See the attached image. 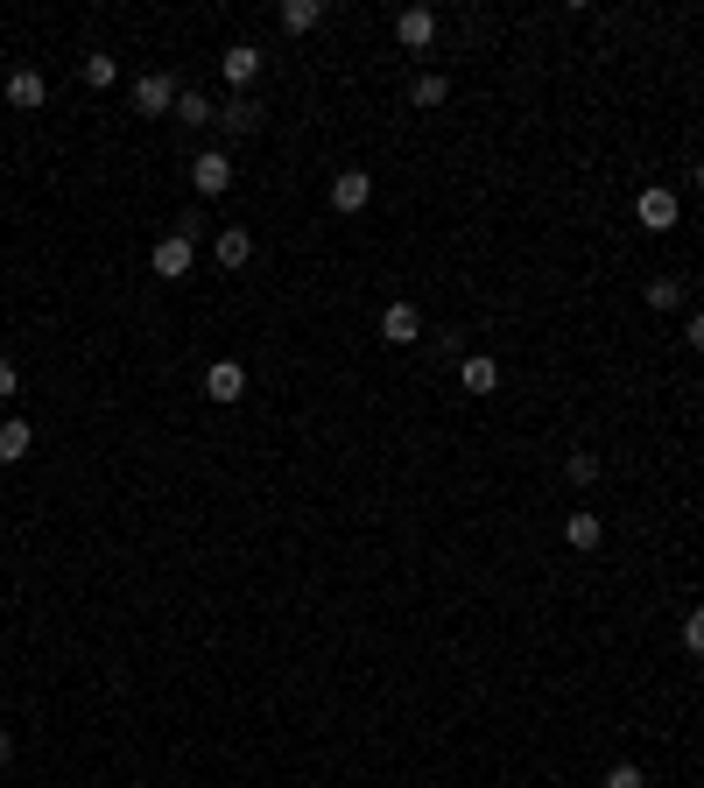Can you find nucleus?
Here are the masks:
<instances>
[{"instance_id":"24","label":"nucleus","mask_w":704,"mask_h":788,"mask_svg":"<svg viewBox=\"0 0 704 788\" xmlns=\"http://www.w3.org/2000/svg\"><path fill=\"white\" fill-rule=\"evenodd\" d=\"M0 395H14V359L0 353Z\"/></svg>"},{"instance_id":"23","label":"nucleus","mask_w":704,"mask_h":788,"mask_svg":"<svg viewBox=\"0 0 704 788\" xmlns=\"http://www.w3.org/2000/svg\"><path fill=\"white\" fill-rule=\"evenodd\" d=\"M683 648L704 655V606H691V620H683Z\"/></svg>"},{"instance_id":"16","label":"nucleus","mask_w":704,"mask_h":788,"mask_svg":"<svg viewBox=\"0 0 704 788\" xmlns=\"http://www.w3.org/2000/svg\"><path fill=\"white\" fill-rule=\"evenodd\" d=\"M290 35H311L317 22H325V0H282V14H275Z\"/></svg>"},{"instance_id":"19","label":"nucleus","mask_w":704,"mask_h":788,"mask_svg":"<svg viewBox=\"0 0 704 788\" xmlns=\"http://www.w3.org/2000/svg\"><path fill=\"white\" fill-rule=\"evenodd\" d=\"M177 120L183 127H204V120H212V99H204V92H177Z\"/></svg>"},{"instance_id":"6","label":"nucleus","mask_w":704,"mask_h":788,"mask_svg":"<svg viewBox=\"0 0 704 788\" xmlns=\"http://www.w3.org/2000/svg\"><path fill=\"white\" fill-rule=\"evenodd\" d=\"M564 543L578 549V556H592V549L606 543V522H599L592 507H570V514H564Z\"/></svg>"},{"instance_id":"18","label":"nucleus","mask_w":704,"mask_h":788,"mask_svg":"<svg viewBox=\"0 0 704 788\" xmlns=\"http://www.w3.org/2000/svg\"><path fill=\"white\" fill-rule=\"evenodd\" d=\"M78 71H85V85H99V92H106V85H120V56H113V50H85V64H78Z\"/></svg>"},{"instance_id":"2","label":"nucleus","mask_w":704,"mask_h":788,"mask_svg":"<svg viewBox=\"0 0 704 788\" xmlns=\"http://www.w3.org/2000/svg\"><path fill=\"white\" fill-rule=\"evenodd\" d=\"M190 183H198V198H225V190H233V156H225V148H204V156L190 162Z\"/></svg>"},{"instance_id":"5","label":"nucleus","mask_w":704,"mask_h":788,"mask_svg":"<svg viewBox=\"0 0 704 788\" xmlns=\"http://www.w3.org/2000/svg\"><path fill=\"white\" fill-rule=\"evenodd\" d=\"M135 113H177V78H169V71L135 78Z\"/></svg>"},{"instance_id":"15","label":"nucleus","mask_w":704,"mask_h":788,"mask_svg":"<svg viewBox=\"0 0 704 788\" xmlns=\"http://www.w3.org/2000/svg\"><path fill=\"white\" fill-rule=\"evenodd\" d=\"M451 99V78H444V71H416V78H409V106H444Z\"/></svg>"},{"instance_id":"21","label":"nucleus","mask_w":704,"mask_h":788,"mask_svg":"<svg viewBox=\"0 0 704 788\" xmlns=\"http://www.w3.org/2000/svg\"><path fill=\"white\" fill-rule=\"evenodd\" d=\"M564 479H570V486H592V479H599V458H592V451H570V458H564Z\"/></svg>"},{"instance_id":"13","label":"nucleus","mask_w":704,"mask_h":788,"mask_svg":"<svg viewBox=\"0 0 704 788\" xmlns=\"http://www.w3.org/2000/svg\"><path fill=\"white\" fill-rule=\"evenodd\" d=\"M219 127L225 134H254L261 127V99H254V92H233V99L219 106Z\"/></svg>"},{"instance_id":"22","label":"nucleus","mask_w":704,"mask_h":788,"mask_svg":"<svg viewBox=\"0 0 704 788\" xmlns=\"http://www.w3.org/2000/svg\"><path fill=\"white\" fill-rule=\"evenodd\" d=\"M599 788H649V775H641L634 760H613V767H606V781H599Z\"/></svg>"},{"instance_id":"8","label":"nucleus","mask_w":704,"mask_h":788,"mask_svg":"<svg viewBox=\"0 0 704 788\" xmlns=\"http://www.w3.org/2000/svg\"><path fill=\"white\" fill-rule=\"evenodd\" d=\"M204 395H212V401H240L246 395V367H240V359H212V367H204Z\"/></svg>"},{"instance_id":"17","label":"nucleus","mask_w":704,"mask_h":788,"mask_svg":"<svg viewBox=\"0 0 704 788\" xmlns=\"http://www.w3.org/2000/svg\"><path fill=\"white\" fill-rule=\"evenodd\" d=\"M29 444H35V430H29L22 416H8V422H0V465H22Z\"/></svg>"},{"instance_id":"7","label":"nucleus","mask_w":704,"mask_h":788,"mask_svg":"<svg viewBox=\"0 0 704 788\" xmlns=\"http://www.w3.org/2000/svg\"><path fill=\"white\" fill-rule=\"evenodd\" d=\"M395 43H402V50H430L437 43V14L430 8H402V14H395Z\"/></svg>"},{"instance_id":"25","label":"nucleus","mask_w":704,"mask_h":788,"mask_svg":"<svg viewBox=\"0 0 704 788\" xmlns=\"http://www.w3.org/2000/svg\"><path fill=\"white\" fill-rule=\"evenodd\" d=\"M691 353H704V311L691 317Z\"/></svg>"},{"instance_id":"12","label":"nucleus","mask_w":704,"mask_h":788,"mask_svg":"<svg viewBox=\"0 0 704 788\" xmlns=\"http://www.w3.org/2000/svg\"><path fill=\"white\" fill-rule=\"evenodd\" d=\"M50 99V78H43V71H8V106H22V113H35V106H43Z\"/></svg>"},{"instance_id":"9","label":"nucleus","mask_w":704,"mask_h":788,"mask_svg":"<svg viewBox=\"0 0 704 788\" xmlns=\"http://www.w3.org/2000/svg\"><path fill=\"white\" fill-rule=\"evenodd\" d=\"M380 338H388V345H416V338H423L416 303H388V311H380Z\"/></svg>"},{"instance_id":"14","label":"nucleus","mask_w":704,"mask_h":788,"mask_svg":"<svg viewBox=\"0 0 704 788\" xmlns=\"http://www.w3.org/2000/svg\"><path fill=\"white\" fill-rule=\"evenodd\" d=\"M212 254H219V267H246L254 261V233H246V225H219Z\"/></svg>"},{"instance_id":"4","label":"nucleus","mask_w":704,"mask_h":788,"mask_svg":"<svg viewBox=\"0 0 704 788\" xmlns=\"http://www.w3.org/2000/svg\"><path fill=\"white\" fill-rule=\"evenodd\" d=\"M367 204H374V177H367V169H338V177H332V211L359 219Z\"/></svg>"},{"instance_id":"20","label":"nucleus","mask_w":704,"mask_h":788,"mask_svg":"<svg viewBox=\"0 0 704 788\" xmlns=\"http://www.w3.org/2000/svg\"><path fill=\"white\" fill-rule=\"evenodd\" d=\"M676 303H683V282L676 275H655L649 282V311H676Z\"/></svg>"},{"instance_id":"26","label":"nucleus","mask_w":704,"mask_h":788,"mask_svg":"<svg viewBox=\"0 0 704 788\" xmlns=\"http://www.w3.org/2000/svg\"><path fill=\"white\" fill-rule=\"evenodd\" d=\"M14 760V733H0V767H8Z\"/></svg>"},{"instance_id":"3","label":"nucleus","mask_w":704,"mask_h":788,"mask_svg":"<svg viewBox=\"0 0 704 788\" xmlns=\"http://www.w3.org/2000/svg\"><path fill=\"white\" fill-rule=\"evenodd\" d=\"M676 190L670 183H649V190H641V198H634V219L641 225H649V233H670V225H676Z\"/></svg>"},{"instance_id":"10","label":"nucleus","mask_w":704,"mask_h":788,"mask_svg":"<svg viewBox=\"0 0 704 788\" xmlns=\"http://www.w3.org/2000/svg\"><path fill=\"white\" fill-rule=\"evenodd\" d=\"M219 71H225V85H233V92H246V85L261 78V50L254 43H233V50L219 56Z\"/></svg>"},{"instance_id":"1","label":"nucleus","mask_w":704,"mask_h":788,"mask_svg":"<svg viewBox=\"0 0 704 788\" xmlns=\"http://www.w3.org/2000/svg\"><path fill=\"white\" fill-rule=\"evenodd\" d=\"M148 267H156L162 282H183L190 267H198V233H183V225H177V233H162L156 254H148Z\"/></svg>"},{"instance_id":"27","label":"nucleus","mask_w":704,"mask_h":788,"mask_svg":"<svg viewBox=\"0 0 704 788\" xmlns=\"http://www.w3.org/2000/svg\"><path fill=\"white\" fill-rule=\"evenodd\" d=\"M691 177H697V190H704V156H697V169H691Z\"/></svg>"},{"instance_id":"11","label":"nucleus","mask_w":704,"mask_h":788,"mask_svg":"<svg viewBox=\"0 0 704 788\" xmlns=\"http://www.w3.org/2000/svg\"><path fill=\"white\" fill-rule=\"evenodd\" d=\"M459 388H465V395H493V388H501V359L465 353V359H459Z\"/></svg>"}]
</instances>
